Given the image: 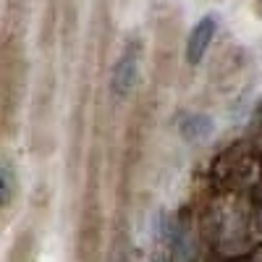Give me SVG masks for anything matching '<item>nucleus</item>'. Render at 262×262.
Segmentation results:
<instances>
[{"label":"nucleus","instance_id":"1","mask_svg":"<svg viewBox=\"0 0 262 262\" xmlns=\"http://www.w3.org/2000/svg\"><path fill=\"white\" fill-rule=\"evenodd\" d=\"M137 74H139V48L128 45L121 58L116 60V69L111 76V90L116 97H126L131 92V86L137 84Z\"/></svg>","mask_w":262,"mask_h":262},{"label":"nucleus","instance_id":"2","mask_svg":"<svg viewBox=\"0 0 262 262\" xmlns=\"http://www.w3.org/2000/svg\"><path fill=\"white\" fill-rule=\"evenodd\" d=\"M215 29H217L215 16H202L200 21H196V27L189 32V39H186V63L189 66H196L205 58L210 42L215 37Z\"/></svg>","mask_w":262,"mask_h":262},{"label":"nucleus","instance_id":"3","mask_svg":"<svg viewBox=\"0 0 262 262\" xmlns=\"http://www.w3.org/2000/svg\"><path fill=\"white\" fill-rule=\"evenodd\" d=\"M210 131H212V118H210V116L191 113V116H186V118L181 121V134H184V139H191V142L205 139Z\"/></svg>","mask_w":262,"mask_h":262},{"label":"nucleus","instance_id":"4","mask_svg":"<svg viewBox=\"0 0 262 262\" xmlns=\"http://www.w3.org/2000/svg\"><path fill=\"white\" fill-rule=\"evenodd\" d=\"M0 181H3V205H8L11 196H13V168H11L8 160L0 168Z\"/></svg>","mask_w":262,"mask_h":262},{"label":"nucleus","instance_id":"5","mask_svg":"<svg viewBox=\"0 0 262 262\" xmlns=\"http://www.w3.org/2000/svg\"><path fill=\"white\" fill-rule=\"evenodd\" d=\"M152 262H168L165 257H155V259H152Z\"/></svg>","mask_w":262,"mask_h":262}]
</instances>
